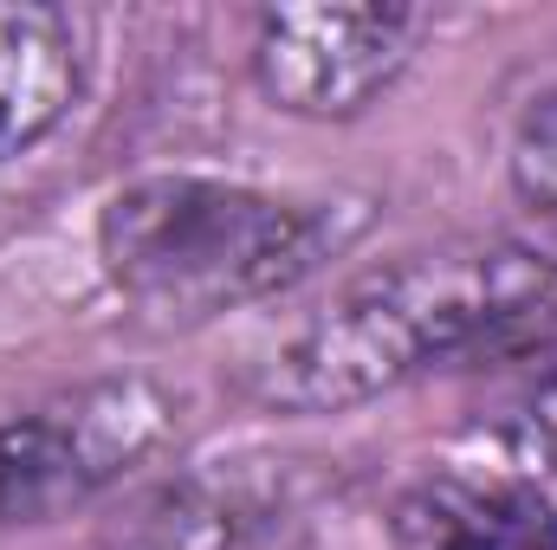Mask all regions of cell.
Masks as SVG:
<instances>
[{"instance_id":"obj_1","label":"cell","mask_w":557,"mask_h":550,"mask_svg":"<svg viewBox=\"0 0 557 550\" xmlns=\"http://www.w3.org/2000/svg\"><path fill=\"white\" fill-rule=\"evenodd\" d=\"M552 343L557 253L454 240L344 278L305 317L253 343L240 389L278 414H331L460 357H532Z\"/></svg>"},{"instance_id":"obj_2","label":"cell","mask_w":557,"mask_h":550,"mask_svg":"<svg viewBox=\"0 0 557 550\" xmlns=\"http://www.w3.org/2000/svg\"><path fill=\"white\" fill-rule=\"evenodd\" d=\"M370 227L357 195H278L208 175H143L111 195L98 260L111 285L162 324H208L221 311L292 291Z\"/></svg>"},{"instance_id":"obj_3","label":"cell","mask_w":557,"mask_h":550,"mask_svg":"<svg viewBox=\"0 0 557 550\" xmlns=\"http://www.w3.org/2000/svg\"><path fill=\"white\" fill-rule=\"evenodd\" d=\"M169 402L124 376L85 383L26 414L0 421V525H39L65 505H85L111 479H124L162 440Z\"/></svg>"},{"instance_id":"obj_4","label":"cell","mask_w":557,"mask_h":550,"mask_svg":"<svg viewBox=\"0 0 557 550\" xmlns=\"http://www.w3.org/2000/svg\"><path fill=\"white\" fill-rule=\"evenodd\" d=\"M421 33V7H273L253 33V72L298 117H357L409 72Z\"/></svg>"},{"instance_id":"obj_5","label":"cell","mask_w":557,"mask_h":550,"mask_svg":"<svg viewBox=\"0 0 557 550\" xmlns=\"http://www.w3.org/2000/svg\"><path fill=\"white\" fill-rule=\"evenodd\" d=\"M396 550H557V505L519 473H428L403 492Z\"/></svg>"},{"instance_id":"obj_6","label":"cell","mask_w":557,"mask_h":550,"mask_svg":"<svg viewBox=\"0 0 557 550\" xmlns=\"http://www.w3.org/2000/svg\"><path fill=\"white\" fill-rule=\"evenodd\" d=\"M78 78V20L46 0H0V162L65 124Z\"/></svg>"},{"instance_id":"obj_7","label":"cell","mask_w":557,"mask_h":550,"mask_svg":"<svg viewBox=\"0 0 557 550\" xmlns=\"http://www.w3.org/2000/svg\"><path fill=\"white\" fill-rule=\"evenodd\" d=\"M278 518L273 492L240 473H182L149 486L117 525V550H253Z\"/></svg>"},{"instance_id":"obj_8","label":"cell","mask_w":557,"mask_h":550,"mask_svg":"<svg viewBox=\"0 0 557 550\" xmlns=\"http://www.w3.org/2000/svg\"><path fill=\"white\" fill-rule=\"evenodd\" d=\"M512 188L539 214H557V91H545L519 117V137H512Z\"/></svg>"},{"instance_id":"obj_9","label":"cell","mask_w":557,"mask_h":550,"mask_svg":"<svg viewBox=\"0 0 557 550\" xmlns=\"http://www.w3.org/2000/svg\"><path fill=\"white\" fill-rule=\"evenodd\" d=\"M512 414H519L525 440H539L545 453H557V343L525 357V376H519Z\"/></svg>"}]
</instances>
